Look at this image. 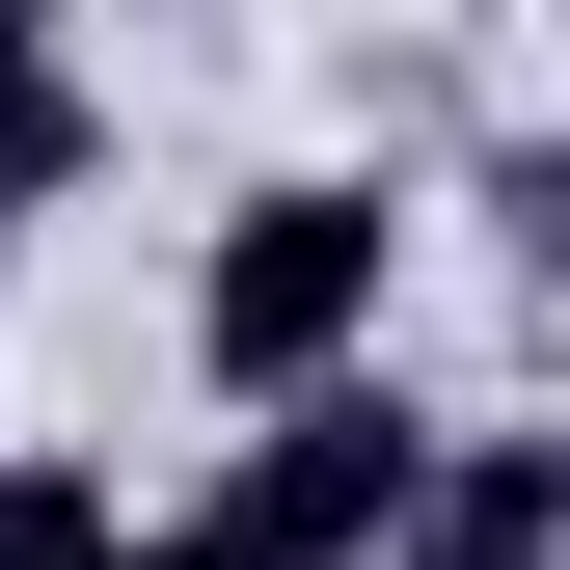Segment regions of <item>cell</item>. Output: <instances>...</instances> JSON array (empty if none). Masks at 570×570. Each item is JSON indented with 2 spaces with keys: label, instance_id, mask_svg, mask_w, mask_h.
I'll use <instances>...</instances> for the list:
<instances>
[{
  "label": "cell",
  "instance_id": "277c9868",
  "mask_svg": "<svg viewBox=\"0 0 570 570\" xmlns=\"http://www.w3.org/2000/svg\"><path fill=\"white\" fill-rule=\"evenodd\" d=\"M82 164H109V82H82V55H28V28H0V218H55Z\"/></svg>",
  "mask_w": 570,
  "mask_h": 570
},
{
  "label": "cell",
  "instance_id": "8992f818",
  "mask_svg": "<svg viewBox=\"0 0 570 570\" xmlns=\"http://www.w3.org/2000/svg\"><path fill=\"white\" fill-rule=\"evenodd\" d=\"M109 570H218V543H190V517H136V543H109Z\"/></svg>",
  "mask_w": 570,
  "mask_h": 570
},
{
  "label": "cell",
  "instance_id": "7a4b0ae2",
  "mask_svg": "<svg viewBox=\"0 0 570 570\" xmlns=\"http://www.w3.org/2000/svg\"><path fill=\"white\" fill-rule=\"evenodd\" d=\"M435 435H462L435 381H326V407H272V435L190 489V543H218V570H381L407 489H435Z\"/></svg>",
  "mask_w": 570,
  "mask_h": 570
},
{
  "label": "cell",
  "instance_id": "3957f363",
  "mask_svg": "<svg viewBox=\"0 0 570 570\" xmlns=\"http://www.w3.org/2000/svg\"><path fill=\"white\" fill-rule=\"evenodd\" d=\"M381 570H570V435H435Z\"/></svg>",
  "mask_w": 570,
  "mask_h": 570
},
{
  "label": "cell",
  "instance_id": "5b68a950",
  "mask_svg": "<svg viewBox=\"0 0 570 570\" xmlns=\"http://www.w3.org/2000/svg\"><path fill=\"white\" fill-rule=\"evenodd\" d=\"M109 543H136V462H82V435L0 462V570H109Z\"/></svg>",
  "mask_w": 570,
  "mask_h": 570
},
{
  "label": "cell",
  "instance_id": "6da1fadb",
  "mask_svg": "<svg viewBox=\"0 0 570 570\" xmlns=\"http://www.w3.org/2000/svg\"><path fill=\"white\" fill-rule=\"evenodd\" d=\"M381 299H407V190L381 164H272V190H218V245H190V381L272 435V407L381 381Z\"/></svg>",
  "mask_w": 570,
  "mask_h": 570
}]
</instances>
